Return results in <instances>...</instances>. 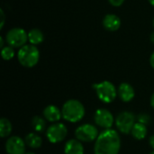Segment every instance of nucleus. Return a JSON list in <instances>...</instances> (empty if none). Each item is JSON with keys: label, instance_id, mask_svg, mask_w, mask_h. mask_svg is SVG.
Listing matches in <instances>:
<instances>
[{"label": "nucleus", "instance_id": "1", "mask_svg": "<svg viewBox=\"0 0 154 154\" xmlns=\"http://www.w3.org/2000/svg\"><path fill=\"white\" fill-rule=\"evenodd\" d=\"M121 150V138L114 129L103 130L95 141V154H119Z\"/></svg>", "mask_w": 154, "mask_h": 154}, {"label": "nucleus", "instance_id": "2", "mask_svg": "<svg viewBox=\"0 0 154 154\" xmlns=\"http://www.w3.org/2000/svg\"><path fill=\"white\" fill-rule=\"evenodd\" d=\"M62 118L69 123H78L81 121L86 114L84 105L77 99L67 100L61 108Z\"/></svg>", "mask_w": 154, "mask_h": 154}, {"label": "nucleus", "instance_id": "3", "mask_svg": "<svg viewBox=\"0 0 154 154\" xmlns=\"http://www.w3.org/2000/svg\"><path fill=\"white\" fill-rule=\"evenodd\" d=\"M17 59L23 67L32 68L39 62L40 51L35 45L25 44L18 51Z\"/></svg>", "mask_w": 154, "mask_h": 154}, {"label": "nucleus", "instance_id": "4", "mask_svg": "<svg viewBox=\"0 0 154 154\" xmlns=\"http://www.w3.org/2000/svg\"><path fill=\"white\" fill-rule=\"evenodd\" d=\"M92 88L95 89L98 99L103 103L110 104L117 97V89L110 81L104 80L99 83H96L92 86Z\"/></svg>", "mask_w": 154, "mask_h": 154}, {"label": "nucleus", "instance_id": "5", "mask_svg": "<svg viewBox=\"0 0 154 154\" xmlns=\"http://www.w3.org/2000/svg\"><path fill=\"white\" fill-rule=\"evenodd\" d=\"M136 116L130 111H124L118 114L116 118V126L119 133L123 134H129L136 124Z\"/></svg>", "mask_w": 154, "mask_h": 154}, {"label": "nucleus", "instance_id": "6", "mask_svg": "<svg viewBox=\"0 0 154 154\" xmlns=\"http://www.w3.org/2000/svg\"><path fill=\"white\" fill-rule=\"evenodd\" d=\"M97 128L91 124H85L78 126L75 130V137L81 143H92L99 135Z\"/></svg>", "mask_w": 154, "mask_h": 154}, {"label": "nucleus", "instance_id": "7", "mask_svg": "<svg viewBox=\"0 0 154 154\" xmlns=\"http://www.w3.org/2000/svg\"><path fill=\"white\" fill-rule=\"evenodd\" d=\"M5 40L9 46L13 48H22L28 41V32L19 27L12 28L7 32Z\"/></svg>", "mask_w": 154, "mask_h": 154}, {"label": "nucleus", "instance_id": "8", "mask_svg": "<svg viewBox=\"0 0 154 154\" xmlns=\"http://www.w3.org/2000/svg\"><path fill=\"white\" fill-rule=\"evenodd\" d=\"M46 138L51 143H59L68 135V128L62 123H55L46 129Z\"/></svg>", "mask_w": 154, "mask_h": 154}, {"label": "nucleus", "instance_id": "9", "mask_svg": "<svg viewBox=\"0 0 154 154\" xmlns=\"http://www.w3.org/2000/svg\"><path fill=\"white\" fill-rule=\"evenodd\" d=\"M94 122L96 125L106 129H112L116 123L113 114L106 108H98L94 114Z\"/></svg>", "mask_w": 154, "mask_h": 154}, {"label": "nucleus", "instance_id": "10", "mask_svg": "<svg viewBox=\"0 0 154 154\" xmlns=\"http://www.w3.org/2000/svg\"><path fill=\"white\" fill-rule=\"evenodd\" d=\"M5 152L7 154H24L26 152V143L19 136H11L5 142Z\"/></svg>", "mask_w": 154, "mask_h": 154}, {"label": "nucleus", "instance_id": "11", "mask_svg": "<svg viewBox=\"0 0 154 154\" xmlns=\"http://www.w3.org/2000/svg\"><path fill=\"white\" fill-rule=\"evenodd\" d=\"M117 96L119 98L125 103L131 102L135 97V91L132 85L126 82H123L117 88Z\"/></svg>", "mask_w": 154, "mask_h": 154}, {"label": "nucleus", "instance_id": "12", "mask_svg": "<svg viewBox=\"0 0 154 154\" xmlns=\"http://www.w3.org/2000/svg\"><path fill=\"white\" fill-rule=\"evenodd\" d=\"M42 115H43V117L46 121L52 123V124L59 123V121L62 118L61 110L54 105L47 106L43 109Z\"/></svg>", "mask_w": 154, "mask_h": 154}, {"label": "nucleus", "instance_id": "13", "mask_svg": "<svg viewBox=\"0 0 154 154\" xmlns=\"http://www.w3.org/2000/svg\"><path fill=\"white\" fill-rule=\"evenodd\" d=\"M103 26L106 30L109 32H116L121 26V20L120 18L113 14H106L103 19Z\"/></svg>", "mask_w": 154, "mask_h": 154}, {"label": "nucleus", "instance_id": "14", "mask_svg": "<svg viewBox=\"0 0 154 154\" xmlns=\"http://www.w3.org/2000/svg\"><path fill=\"white\" fill-rule=\"evenodd\" d=\"M65 154H84V146L78 139H70L64 146Z\"/></svg>", "mask_w": 154, "mask_h": 154}, {"label": "nucleus", "instance_id": "15", "mask_svg": "<svg viewBox=\"0 0 154 154\" xmlns=\"http://www.w3.org/2000/svg\"><path fill=\"white\" fill-rule=\"evenodd\" d=\"M26 146L31 149H39L42 145V138L37 133H30L24 138Z\"/></svg>", "mask_w": 154, "mask_h": 154}, {"label": "nucleus", "instance_id": "16", "mask_svg": "<svg viewBox=\"0 0 154 154\" xmlns=\"http://www.w3.org/2000/svg\"><path fill=\"white\" fill-rule=\"evenodd\" d=\"M147 133H148L147 125L136 122V124L134 125V127H133V129L131 131V135L135 140L142 141L147 136Z\"/></svg>", "mask_w": 154, "mask_h": 154}, {"label": "nucleus", "instance_id": "17", "mask_svg": "<svg viewBox=\"0 0 154 154\" xmlns=\"http://www.w3.org/2000/svg\"><path fill=\"white\" fill-rule=\"evenodd\" d=\"M43 40H44V36H43V33L41 30L37 29V28H33V29L29 31L28 41L31 44L36 46V45L42 43L43 42Z\"/></svg>", "mask_w": 154, "mask_h": 154}, {"label": "nucleus", "instance_id": "18", "mask_svg": "<svg viewBox=\"0 0 154 154\" xmlns=\"http://www.w3.org/2000/svg\"><path fill=\"white\" fill-rule=\"evenodd\" d=\"M31 125L34 132L37 134L43 133L46 129V120L44 119V117L39 116H35L32 117L31 121Z\"/></svg>", "mask_w": 154, "mask_h": 154}, {"label": "nucleus", "instance_id": "19", "mask_svg": "<svg viewBox=\"0 0 154 154\" xmlns=\"http://www.w3.org/2000/svg\"><path fill=\"white\" fill-rule=\"evenodd\" d=\"M13 131V126L11 122L5 118L3 117L0 119V136L2 138H6L8 137Z\"/></svg>", "mask_w": 154, "mask_h": 154}, {"label": "nucleus", "instance_id": "20", "mask_svg": "<svg viewBox=\"0 0 154 154\" xmlns=\"http://www.w3.org/2000/svg\"><path fill=\"white\" fill-rule=\"evenodd\" d=\"M14 48L11 47V46H5L2 51H1V55L2 58L5 60H10L14 57Z\"/></svg>", "mask_w": 154, "mask_h": 154}, {"label": "nucleus", "instance_id": "21", "mask_svg": "<svg viewBox=\"0 0 154 154\" xmlns=\"http://www.w3.org/2000/svg\"><path fill=\"white\" fill-rule=\"evenodd\" d=\"M136 120H137L138 123H141V124H143V125H148L151 123V116H150L148 114L142 113V114H140V115L137 116Z\"/></svg>", "mask_w": 154, "mask_h": 154}, {"label": "nucleus", "instance_id": "22", "mask_svg": "<svg viewBox=\"0 0 154 154\" xmlns=\"http://www.w3.org/2000/svg\"><path fill=\"white\" fill-rule=\"evenodd\" d=\"M108 2L110 3V5H112L113 6L118 7L120 5H123V3L125 2V0H108Z\"/></svg>", "mask_w": 154, "mask_h": 154}, {"label": "nucleus", "instance_id": "23", "mask_svg": "<svg viewBox=\"0 0 154 154\" xmlns=\"http://www.w3.org/2000/svg\"><path fill=\"white\" fill-rule=\"evenodd\" d=\"M0 15H1V25H0V29H2L3 28V26H4V24H5V13H4V11H3V9H1L0 10Z\"/></svg>", "mask_w": 154, "mask_h": 154}, {"label": "nucleus", "instance_id": "24", "mask_svg": "<svg viewBox=\"0 0 154 154\" xmlns=\"http://www.w3.org/2000/svg\"><path fill=\"white\" fill-rule=\"evenodd\" d=\"M149 144H150V146L154 150V134H152L150 137V139H149Z\"/></svg>", "mask_w": 154, "mask_h": 154}, {"label": "nucleus", "instance_id": "25", "mask_svg": "<svg viewBox=\"0 0 154 154\" xmlns=\"http://www.w3.org/2000/svg\"><path fill=\"white\" fill-rule=\"evenodd\" d=\"M150 64H151L152 68L154 69V51L152 53V55H151V58H150Z\"/></svg>", "mask_w": 154, "mask_h": 154}, {"label": "nucleus", "instance_id": "26", "mask_svg": "<svg viewBox=\"0 0 154 154\" xmlns=\"http://www.w3.org/2000/svg\"><path fill=\"white\" fill-rule=\"evenodd\" d=\"M151 106H152V107L154 109V93L152 95V97H151Z\"/></svg>", "mask_w": 154, "mask_h": 154}, {"label": "nucleus", "instance_id": "27", "mask_svg": "<svg viewBox=\"0 0 154 154\" xmlns=\"http://www.w3.org/2000/svg\"><path fill=\"white\" fill-rule=\"evenodd\" d=\"M0 47L3 49L5 46H4V39H3V37H0Z\"/></svg>", "mask_w": 154, "mask_h": 154}, {"label": "nucleus", "instance_id": "28", "mask_svg": "<svg viewBox=\"0 0 154 154\" xmlns=\"http://www.w3.org/2000/svg\"><path fill=\"white\" fill-rule=\"evenodd\" d=\"M150 40H151V42H152L154 44V32L151 34V37H150Z\"/></svg>", "mask_w": 154, "mask_h": 154}, {"label": "nucleus", "instance_id": "29", "mask_svg": "<svg viewBox=\"0 0 154 154\" xmlns=\"http://www.w3.org/2000/svg\"><path fill=\"white\" fill-rule=\"evenodd\" d=\"M149 2H150V4L152 5V6H154V0H148Z\"/></svg>", "mask_w": 154, "mask_h": 154}, {"label": "nucleus", "instance_id": "30", "mask_svg": "<svg viewBox=\"0 0 154 154\" xmlns=\"http://www.w3.org/2000/svg\"><path fill=\"white\" fill-rule=\"evenodd\" d=\"M24 154H35L34 152H26Z\"/></svg>", "mask_w": 154, "mask_h": 154}, {"label": "nucleus", "instance_id": "31", "mask_svg": "<svg viewBox=\"0 0 154 154\" xmlns=\"http://www.w3.org/2000/svg\"><path fill=\"white\" fill-rule=\"evenodd\" d=\"M150 154H154V150H153V152H152Z\"/></svg>", "mask_w": 154, "mask_h": 154}, {"label": "nucleus", "instance_id": "32", "mask_svg": "<svg viewBox=\"0 0 154 154\" xmlns=\"http://www.w3.org/2000/svg\"><path fill=\"white\" fill-rule=\"evenodd\" d=\"M152 24H153V27H154V18H153V22H152Z\"/></svg>", "mask_w": 154, "mask_h": 154}]
</instances>
